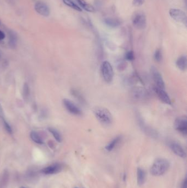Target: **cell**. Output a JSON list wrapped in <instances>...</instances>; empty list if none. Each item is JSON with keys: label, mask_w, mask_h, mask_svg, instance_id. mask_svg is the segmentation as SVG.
<instances>
[{"label": "cell", "mask_w": 187, "mask_h": 188, "mask_svg": "<svg viewBox=\"0 0 187 188\" xmlns=\"http://www.w3.org/2000/svg\"><path fill=\"white\" fill-rule=\"evenodd\" d=\"M95 117L102 125H111L113 118L110 112L103 107H96L93 110Z\"/></svg>", "instance_id": "1"}, {"label": "cell", "mask_w": 187, "mask_h": 188, "mask_svg": "<svg viewBox=\"0 0 187 188\" xmlns=\"http://www.w3.org/2000/svg\"><path fill=\"white\" fill-rule=\"evenodd\" d=\"M170 167L167 160L159 158L154 162L150 168V173L154 176H160L165 174Z\"/></svg>", "instance_id": "2"}, {"label": "cell", "mask_w": 187, "mask_h": 188, "mask_svg": "<svg viewBox=\"0 0 187 188\" xmlns=\"http://www.w3.org/2000/svg\"><path fill=\"white\" fill-rule=\"evenodd\" d=\"M101 73L105 82H111L114 78V69L109 62L105 61L101 65Z\"/></svg>", "instance_id": "3"}, {"label": "cell", "mask_w": 187, "mask_h": 188, "mask_svg": "<svg viewBox=\"0 0 187 188\" xmlns=\"http://www.w3.org/2000/svg\"><path fill=\"white\" fill-rule=\"evenodd\" d=\"M174 127L180 133L187 135V118L186 116H180L177 118L174 123Z\"/></svg>", "instance_id": "4"}, {"label": "cell", "mask_w": 187, "mask_h": 188, "mask_svg": "<svg viewBox=\"0 0 187 188\" xmlns=\"http://www.w3.org/2000/svg\"><path fill=\"white\" fill-rule=\"evenodd\" d=\"M132 24L133 26L138 29H143L145 28L147 24V20L145 16L142 13H137L132 18Z\"/></svg>", "instance_id": "5"}, {"label": "cell", "mask_w": 187, "mask_h": 188, "mask_svg": "<svg viewBox=\"0 0 187 188\" xmlns=\"http://www.w3.org/2000/svg\"><path fill=\"white\" fill-rule=\"evenodd\" d=\"M63 103L65 108L69 113L75 115H81L82 114V112L80 108L74 104L73 101L69 99H65L63 100Z\"/></svg>", "instance_id": "6"}, {"label": "cell", "mask_w": 187, "mask_h": 188, "mask_svg": "<svg viewBox=\"0 0 187 188\" xmlns=\"http://www.w3.org/2000/svg\"><path fill=\"white\" fill-rule=\"evenodd\" d=\"M169 14L172 19L176 21L184 23L187 25V15L185 12L179 9H171L169 11Z\"/></svg>", "instance_id": "7"}, {"label": "cell", "mask_w": 187, "mask_h": 188, "mask_svg": "<svg viewBox=\"0 0 187 188\" xmlns=\"http://www.w3.org/2000/svg\"><path fill=\"white\" fill-rule=\"evenodd\" d=\"M151 72L153 79L155 82V87L162 89H165V84L160 73L155 67H152Z\"/></svg>", "instance_id": "8"}, {"label": "cell", "mask_w": 187, "mask_h": 188, "mask_svg": "<svg viewBox=\"0 0 187 188\" xmlns=\"http://www.w3.org/2000/svg\"><path fill=\"white\" fill-rule=\"evenodd\" d=\"M35 10L38 14L44 16H48L50 14V10L47 5L42 1H38L35 5Z\"/></svg>", "instance_id": "9"}, {"label": "cell", "mask_w": 187, "mask_h": 188, "mask_svg": "<svg viewBox=\"0 0 187 188\" xmlns=\"http://www.w3.org/2000/svg\"><path fill=\"white\" fill-rule=\"evenodd\" d=\"M154 90L159 99L164 104L167 105L171 104L170 97L168 96V94L166 92V91H165V89H162L155 87L154 88Z\"/></svg>", "instance_id": "10"}, {"label": "cell", "mask_w": 187, "mask_h": 188, "mask_svg": "<svg viewBox=\"0 0 187 188\" xmlns=\"http://www.w3.org/2000/svg\"><path fill=\"white\" fill-rule=\"evenodd\" d=\"M170 148L171 150L175 153L176 155L181 158H185L186 157V153L184 150L182 146L180 145V143L176 142L173 141L170 143Z\"/></svg>", "instance_id": "11"}, {"label": "cell", "mask_w": 187, "mask_h": 188, "mask_svg": "<svg viewBox=\"0 0 187 188\" xmlns=\"http://www.w3.org/2000/svg\"><path fill=\"white\" fill-rule=\"evenodd\" d=\"M62 166L59 163H56L54 165H51L50 166L46 167L41 171L43 174H57L62 171Z\"/></svg>", "instance_id": "12"}, {"label": "cell", "mask_w": 187, "mask_h": 188, "mask_svg": "<svg viewBox=\"0 0 187 188\" xmlns=\"http://www.w3.org/2000/svg\"><path fill=\"white\" fill-rule=\"evenodd\" d=\"M132 94L133 98L137 100H143L148 96V92L147 90L140 87L134 89L133 90Z\"/></svg>", "instance_id": "13"}, {"label": "cell", "mask_w": 187, "mask_h": 188, "mask_svg": "<svg viewBox=\"0 0 187 188\" xmlns=\"http://www.w3.org/2000/svg\"><path fill=\"white\" fill-rule=\"evenodd\" d=\"M176 66L180 71H185L187 67V59L186 56L183 55L178 58L176 61Z\"/></svg>", "instance_id": "14"}, {"label": "cell", "mask_w": 187, "mask_h": 188, "mask_svg": "<svg viewBox=\"0 0 187 188\" xmlns=\"http://www.w3.org/2000/svg\"><path fill=\"white\" fill-rule=\"evenodd\" d=\"M8 35H9V45L12 49H14L17 46V45L18 38H17V34L13 31H10L8 32Z\"/></svg>", "instance_id": "15"}, {"label": "cell", "mask_w": 187, "mask_h": 188, "mask_svg": "<svg viewBox=\"0 0 187 188\" xmlns=\"http://www.w3.org/2000/svg\"><path fill=\"white\" fill-rule=\"evenodd\" d=\"M79 6L83 9L86 10V11L90 12H95V8L93 7L92 5H90L89 3L86 2L84 0H76Z\"/></svg>", "instance_id": "16"}, {"label": "cell", "mask_w": 187, "mask_h": 188, "mask_svg": "<svg viewBox=\"0 0 187 188\" xmlns=\"http://www.w3.org/2000/svg\"><path fill=\"white\" fill-rule=\"evenodd\" d=\"M121 136H117L113 140H111L107 146H105V149L108 151H111L114 149L115 146L118 144V143L121 140Z\"/></svg>", "instance_id": "17"}, {"label": "cell", "mask_w": 187, "mask_h": 188, "mask_svg": "<svg viewBox=\"0 0 187 188\" xmlns=\"http://www.w3.org/2000/svg\"><path fill=\"white\" fill-rule=\"evenodd\" d=\"M104 21L107 26L110 28H116L120 25V22L117 19L106 18L104 19Z\"/></svg>", "instance_id": "18"}, {"label": "cell", "mask_w": 187, "mask_h": 188, "mask_svg": "<svg viewBox=\"0 0 187 188\" xmlns=\"http://www.w3.org/2000/svg\"><path fill=\"white\" fill-rule=\"evenodd\" d=\"M145 181V173L141 168L137 169V182L139 186H142Z\"/></svg>", "instance_id": "19"}, {"label": "cell", "mask_w": 187, "mask_h": 188, "mask_svg": "<svg viewBox=\"0 0 187 188\" xmlns=\"http://www.w3.org/2000/svg\"><path fill=\"white\" fill-rule=\"evenodd\" d=\"M30 138L31 140L35 142L36 143H38V144H43V140L41 136L40 135L38 132L35 131H32L30 133Z\"/></svg>", "instance_id": "20"}, {"label": "cell", "mask_w": 187, "mask_h": 188, "mask_svg": "<svg viewBox=\"0 0 187 188\" xmlns=\"http://www.w3.org/2000/svg\"><path fill=\"white\" fill-rule=\"evenodd\" d=\"M23 97L24 101H28L30 95V89L28 83H25L23 87Z\"/></svg>", "instance_id": "21"}, {"label": "cell", "mask_w": 187, "mask_h": 188, "mask_svg": "<svg viewBox=\"0 0 187 188\" xmlns=\"http://www.w3.org/2000/svg\"><path fill=\"white\" fill-rule=\"evenodd\" d=\"M48 131L52 134V135L54 136L55 139L58 142L60 143L62 141V138L61 134H60V133L56 129L50 127V128H48Z\"/></svg>", "instance_id": "22"}, {"label": "cell", "mask_w": 187, "mask_h": 188, "mask_svg": "<svg viewBox=\"0 0 187 188\" xmlns=\"http://www.w3.org/2000/svg\"><path fill=\"white\" fill-rule=\"evenodd\" d=\"M63 1L66 6L71 7V8H73V10H76L79 12L82 11V9L81 8V7L73 2L72 0H63Z\"/></svg>", "instance_id": "23"}, {"label": "cell", "mask_w": 187, "mask_h": 188, "mask_svg": "<svg viewBox=\"0 0 187 188\" xmlns=\"http://www.w3.org/2000/svg\"><path fill=\"white\" fill-rule=\"evenodd\" d=\"M71 95L73 96L74 97H75L77 100H78V101H80L81 104H85V99L82 96V95H81L80 92L78 91L77 90L72 89L71 90Z\"/></svg>", "instance_id": "24"}, {"label": "cell", "mask_w": 187, "mask_h": 188, "mask_svg": "<svg viewBox=\"0 0 187 188\" xmlns=\"http://www.w3.org/2000/svg\"><path fill=\"white\" fill-rule=\"evenodd\" d=\"M154 57L155 61L158 62H160L163 59V55H162V52L160 49L156 50V51L154 54Z\"/></svg>", "instance_id": "25"}, {"label": "cell", "mask_w": 187, "mask_h": 188, "mask_svg": "<svg viewBox=\"0 0 187 188\" xmlns=\"http://www.w3.org/2000/svg\"><path fill=\"white\" fill-rule=\"evenodd\" d=\"M3 123V126L5 128V130H6V132L9 133V134H11L12 133V129L11 125H10L7 122L6 120H4V118H2Z\"/></svg>", "instance_id": "26"}, {"label": "cell", "mask_w": 187, "mask_h": 188, "mask_svg": "<svg viewBox=\"0 0 187 188\" xmlns=\"http://www.w3.org/2000/svg\"><path fill=\"white\" fill-rule=\"evenodd\" d=\"M125 58L128 61H133L135 59V56H134V53L132 51H128L126 53L125 55Z\"/></svg>", "instance_id": "27"}, {"label": "cell", "mask_w": 187, "mask_h": 188, "mask_svg": "<svg viewBox=\"0 0 187 188\" xmlns=\"http://www.w3.org/2000/svg\"><path fill=\"white\" fill-rule=\"evenodd\" d=\"M145 0H133V4L136 6H140L143 4Z\"/></svg>", "instance_id": "28"}, {"label": "cell", "mask_w": 187, "mask_h": 188, "mask_svg": "<svg viewBox=\"0 0 187 188\" xmlns=\"http://www.w3.org/2000/svg\"><path fill=\"white\" fill-rule=\"evenodd\" d=\"M5 38V33L2 31H0V40H3Z\"/></svg>", "instance_id": "29"}, {"label": "cell", "mask_w": 187, "mask_h": 188, "mask_svg": "<svg viewBox=\"0 0 187 188\" xmlns=\"http://www.w3.org/2000/svg\"><path fill=\"white\" fill-rule=\"evenodd\" d=\"M187 179H185V181L183 182L182 185V188H187Z\"/></svg>", "instance_id": "30"}, {"label": "cell", "mask_w": 187, "mask_h": 188, "mask_svg": "<svg viewBox=\"0 0 187 188\" xmlns=\"http://www.w3.org/2000/svg\"><path fill=\"white\" fill-rule=\"evenodd\" d=\"M3 111L2 109L1 108V106L0 105V116H2V115Z\"/></svg>", "instance_id": "31"}, {"label": "cell", "mask_w": 187, "mask_h": 188, "mask_svg": "<svg viewBox=\"0 0 187 188\" xmlns=\"http://www.w3.org/2000/svg\"><path fill=\"white\" fill-rule=\"evenodd\" d=\"M24 188V187H21V188Z\"/></svg>", "instance_id": "32"}, {"label": "cell", "mask_w": 187, "mask_h": 188, "mask_svg": "<svg viewBox=\"0 0 187 188\" xmlns=\"http://www.w3.org/2000/svg\"><path fill=\"white\" fill-rule=\"evenodd\" d=\"M0 57H1V54H0Z\"/></svg>", "instance_id": "33"}, {"label": "cell", "mask_w": 187, "mask_h": 188, "mask_svg": "<svg viewBox=\"0 0 187 188\" xmlns=\"http://www.w3.org/2000/svg\"><path fill=\"white\" fill-rule=\"evenodd\" d=\"M0 24H1V23H0Z\"/></svg>", "instance_id": "34"}]
</instances>
